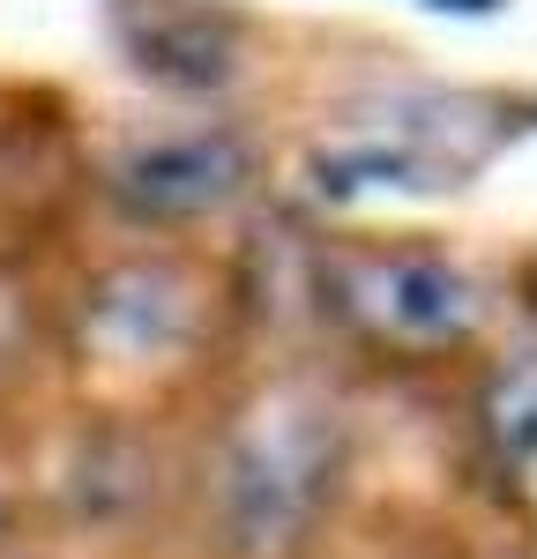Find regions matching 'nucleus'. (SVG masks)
Listing matches in <instances>:
<instances>
[{"label": "nucleus", "instance_id": "obj_1", "mask_svg": "<svg viewBox=\"0 0 537 559\" xmlns=\"http://www.w3.org/2000/svg\"><path fill=\"white\" fill-rule=\"evenodd\" d=\"M336 463H344V432H336L321 395H307V388L262 395L231 426L217 463L224 537L254 559H284L313 530L329 485H336Z\"/></svg>", "mask_w": 537, "mask_h": 559}, {"label": "nucleus", "instance_id": "obj_2", "mask_svg": "<svg viewBox=\"0 0 537 559\" xmlns=\"http://www.w3.org/2000/svg\"><path fill=\"white\" fill-rule=\"evenodd\" d=\"M321 292L336 321L396 358H433L478 336L486 292L470 269H455L433 247H344L321 269Z\"/></svg>", "mask_w": 537, "mask_h": 559}, {"label": "nucleus", "instance_id": "obj_3", "mask_svg": "<svg viewBox=\"0 0 537 559\" xmlns=\"http://www.w3.org/2000/svg\"><path fill=\"white\" fill-rule=\"evenodd\" d=\"M247 187V150L224 128H172L120 150L112 165V202L142 224H202Z\"/></svg>", "mask_w": 537, "mask_h": 559}, {"label": "nucleus", "instance_id": "obj_4", "mask_svg": "<svg viewBox=\"0 0 537 559\" xmlns=\"http://www.w3.org/2000/svg\"><path fill=\"white\" fill-rule=\"evenodd\" d=\"M194 329V292L165 261H120L112 276L90 284L83 306V350L105 366H157Z\"/></svg>", "mask_w": 537, "mask_h": 559}, {"label": "nucleus", "instance_id": "obj_5", "mask_svg": "<svg viewBox=\"0 0 537 559\" xmlns=\"http://www.w3.org/2000/svg\"><path fill=\"white\" fill-rule=\"evenodd\" d=\"M486 440L508 471H523L537 455V350L508 358L486 381Z\"/></svg>", "mask_w": 537, "mask_h": 559}]
</instances>
